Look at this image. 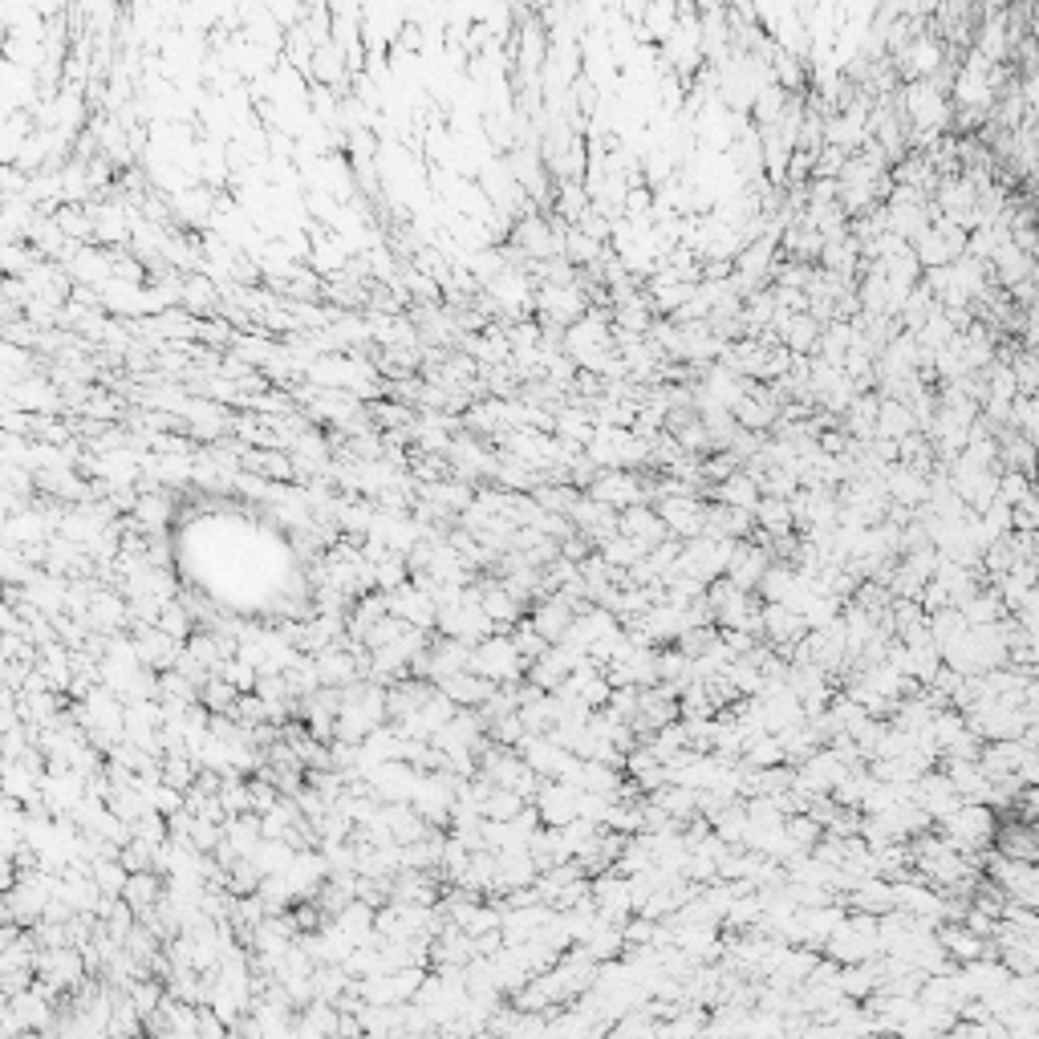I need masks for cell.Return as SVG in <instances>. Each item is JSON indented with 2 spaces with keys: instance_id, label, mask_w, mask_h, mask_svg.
Here are the masks:
<instances>
[{
  "instance_id": "7bdbcfd3",
  "label": "cell",
  "mask_w": 1039,
  "mask_h": 1039,
  "mask_svg": "<svg viewBox=\"0 0 1039 1039\" xmlns=\"http://www.w3.org/2000/svg\"><path fill=\"white\" fill-rule=\"evenodd\" d=\"M1012 370H1015V382H1019V394H1027V399H1039V358H1036V354L1015 358Z\"/></svg>"
},
{
  "instance_id": "4fadbf2b",
  "label": "cell",
  "mask_w": 1039,
  "mask_h": 1039,
  "mask_svg": "<svg viewBox=\"0 0 1039 1039\" xmlns=\"http://www.w3.org/2000/svg\"><path fill=\"white\" fill-rule=\"evenodd\" d=\"M131 638H134V646H138V662H143L147 670H155V674L175 670L179 653H183V641L167 638L159 626H134Z\"/></svg>"
},
{
  "instance_id": "277c9868",
  "label": "cell",
  "mask_w": 1039,
  "mask_h": 1039,
  "mask_svg": "<svg viewBox=\"0 0 1039 1039\" xmlns=\"http://www.w3.org/2000/svg\"><path fill=\"white\" fill-rule=\"evenodd\" d=\"M942 837L959 849V853L971 857L974 849H986L991 840L999 837V820L986 804H962L959 813L942 820Z\"/></svg>"
},
{
  "instance_id": "484cf974",
  "label": "cell",
  "mask_w": 1039,
  "mask_h": 1039,
  "mask_svg": "<svg viewBox=\"0 0 1039 1039\" xmlns=\"http://www.w3.org/2000/svg\"><path fill=\"white\" fill-rule=\"evenodd\" d=\"M918 414H914V406H906V402H893V399H881V414H878V439H890V443H902L909 439V435H918Z\"/></svg>"
},
{
  "instance_id": "2e32d148",
  "label": "cell",
  "mask_w": 1039,
  "mask_h": 1039,
  "mask_svg": "<svg viewBox=\"0 0 1039 1039\" xmlns=\"http://www.w3.org/2000/svg\"><path fill=\"white\" fill-rule=\"evenodd\" d=\"M447 699H451L459 711H483V706L492 703V694L500 691L495 682H488V679H480L476 670H463V674H447V679H439L435 682Z\"/></svg>"
},
{
  "instance_id": "ac0fdd59",
  "label": "cell",
  "mask_w": 1039,
  "mask_h": 1039,
  "mask_svg": "<svg viewBox=\"0 0 1039 1039\" xmlns=\"http://www.w3.org/2000/svg\"><path fill=\"white\" fill-rule=\"evenodd\" d=\"M772 565L775 560L768 548H756V545H747V540H739V545H735V557H731V569H727V581L747 589V593H756Z\"/></svg>"
},
{
  "instance_id": "7c38bea8",
  "label": "cell",
  "mask_w": 1039,
  "mask_h": 1039,
  "mask_svg": "<svg viewBox=\"0 0 1039 1039\" xmlns=\"http://www.w3.org/2000/svg\"><path fill=\"white\" fill-rule=\"evenodd\" d=\"M658 516L667 520V533L682 536V540H694V536L706 533V504L699 495H667L658 504Z\"/></svg>"
},
{
  "instance_id": "ab89813d",
  "label": "cell",
  "mask_w": 1039,
  "mask_h": 1039,
  "mask_svg": "<svg viewBox=\"0 0 1039 1039\" xmlns=\"http://www.w3.org/2000/svg\"><path fill=\"white\" fill-rule=\"evenodd\" d=\"M175 212L183 215V220H191V224H208V215H212V191L187 187V191L175 195Z\"/></svg>"
},
{
  "instance_id": "ee69618b",
  "label": "cell",
  "mask_w": 1039,
  "mask_h": 1039,
  "mask_svg": "<svg viewBox=\"0 0 1039 1039\" xmlns=\"http://www.w3.org/2000/svg\"><path fill=\"white\" fill-rule=\"evenodd\" d=\"M512 641H516L520 658H524V662H528V667H533L536 658H540V653L548 650V641L540 638V634H536V629L528 626V622H524V626H516V629H512Z\"/></svg>"
},
{
  "instance_id": "44dd1931",
  "label": "cell",
  "mask_w": 1039,
  "mask_h": 1039,
  "mask_svg": "<svg viewBox=\"0 0 1039 1039\" xmlns=\"http://www.w3.org/2000/svg\"><path fill=\"white\" fill-rule=\"evenodd\" d=\"M622 536L638 540L646 552L658 548L662 540H670L667 520L658 516V507H650V504H638V507H626V512H622Z\"/></svg>"
},
{
  "instance_id": "1f68e13d",
  "label": "cell",
  "mask_w": 1039,
  "mask_h": 1039,
  "mask_svg": "<svg viewBox=\"0 0 1039 1039\" xmlns=\"http://www.w3.org/2000/svg\"><path fill=\"white\" fill-rule=\"evenodd\" d=\"M820 260H825V272L849 280L857 272V260H865V256H861V244H857V236H845V241H828L825 253H820Z\"/></svg>"
},
{
  "instance_id": "8fae6325",
  "label": "cell",
  "mask_w": 1039,
  "mask_h": 1039,
  "mask_svg": "<svg viewBox=\"0 0 1039 1039\" xmlns=\"http://www.w3.org/2000/svg\"><path fill=\"white\" fill-rule=\"evenodd\" d=\"M959 979H962V991H967V999H971V1003H986V999H995L1003 986H1007L1012 971H1007V962H1003V959L986 954V959H974V962H967V967H959Z\"/></svg>"
},
{
  "instance_id": "d6986e66",
  "label": "cell",
  "mask_w": 1039,
  "mask_h": 1039,
  "mask_svg": "<svg viewBox=\"0 0 1039 1039\" xmlns=\"http://www.w3.org/2000/svg\"><path fill=\"white\" fill-rule=\"evenodd\" d=\"M885 488H890V500L897 507H918L930 500V480H926V471L906 467V463L885 467Z\"/></svg>"
},
{
  "instance_id": "3957f363",
  "label": "cell",
  "mask_w": 1039,
  "mask_h": 1039,
  "mask_svg": "<svg viewBox=\"0 0 1039 1039\" xmlns=\"http://www.w3.org/2000/svg\"><path fill=\"white\" fill-rule=\"evenodd\" d=\"M902 110H906L909 126L918 134H942L950 122V102L934 78L909 81L906 93H902Z\"/></svg>"
},
{
  "instance_id": "4316f807",
  "label": "cell",
  "mask_w": 1039,
  "mask_h": 1039,
  "mask_svg": "<svg viewBox=\"0 0 1039 1039\" xmlns=\"http://www.w3.org/2000/svg\"><path fill=\"white\" fill-rule=\"evenodd\" d=\"M820 334H825V325H820L813 313H796V317L787 321L780 346H784L792 358H808L813 349H820Z\"/></svg>"
},
{
  "instance_id": "e0dca14e",
  "label": "cell",
  "mask_w": 1039,
  "mask_h": 1039,
  "mask_svg": "<svg viewBox=\"0 0 1039 1039\" xmlns=\"http://www.w3.org/2000/svg\"><path fill=\"white\" fill-rule=\"evenodd\" d=\"M760 634L772 641V646L787 650V646H800V641L808 638V622H804L796 610H787V605H763Z\"/></svg>"
},
{
  "instance_id": "d4e9b609",
  "label": "cell",
  "mask_w": 1039,
  "mask_h": 1039,
  "mask_svg": "<svg viewBox=\"0 0 1039 1039\" xmlns=\"http://www.w3.org/2000/svg\"><path fill=\"white\" fill-rule=\"evenodd\" d=\"M163 897H167V881H163V873H131L126 890H122V902H126L138 918H147Z\"/></svg>"
},
{
  "instance_id": "9c48e42d",
  "label": "cell",
  "mask_w": 1039,
  "mask_h": 1039,
  "mask_svg": "<svg viewBox=\"0 0 1039 1039\" xmlns=\"http://www.w3.org/2000/svg\"><path fill=\"white\" fill-rule=\"evenodd\" d=\"M914 804H918L921 813L930 816V820H947V816H954L967 804V800L959 796V787H954V780H950L947 772H926L914 784Z\"/></svg>"
},
{
  "instance_id": "30bf717a",
  "label": "cell",
  "mask_w": 1039,
  "mask_h": 1039,
  "mask_svg": "<svg viewBox=\"0 0 1039 1039\" xmlns=\"http://www.w3.org/2000/svg\"><path fill=\"white\" fill-rule=\"evenodd\" d=\"M387 597H390V617L406 622L411 629H435V626H439V605H435V597H431V593L418 585V581L394 589V593H387Z\"/></svg>"
},
{
  "instance_id": "cb8c5ba5",
  "label": "cell",
  "mask_w": 1039,
  "mask_h": 1039,
  "mask_svg": "<svg viewBox=\"0 0 1039 1039\" xmlns=\"http://www.w3.org/2000/svg\"><path fill=\"white\" fill-rule=\"evenodd\" d=\"M131 520L138 524V533L163 536V533H167V520H171V495L159 492V488L138 492V504H134Z\"/></svg>"
},
{
  "instance_id": "603a6c76",
  "label": "cell",
  "mask_w": 1039,
  "mask_h": 1039,
  "mask_svg": "<svg viewBox=\"0 0 1039 1039\" xmlns=\"http://www.w3.org/2000/svg\"><path fill=\"white\" fill-rule=\"evenodd\" d=\"M991 265H995V280L1007 289H1024L1027 280H1036V256H1027L1015 241H1003Z\"/></svg>"
},
{
  "instance_id": "f6af8a7d",
  "label": "cell",
  "mask_w": 1039,
  "mask_h": 1039,
  "mask_svg": "<svg viewBox=\"0 0 1039 1039\" xmlns=\"http://www.w3.org/2000/svg\"><path fill=\"white\" fill-rule=\"evenodd\" d=\"M212 301H215V293H212V280H208V277L183 280V305L187 309H195V313H200V309H208Z\"/></svg>"
},
{
  "instance_id": "4dcf8cb0",
  "label": "cell",
  "mask_w": 1039,
  "mask_h": 1039,
  "mask_svg": "<svg viewBox=\"0 0 1039 1039\" xmlns=\"http://www.w3.org/2000/svg\"><path fill=\"white\" fill-rule=\"evenodd\" d=\"M653 804L662 808V813L670 816V820H679L682 828H686V820H691L694 813H699V792H691V787H679V784H667L662 792H653Z\"/></svg>"
},
{
  "instance_id": "8d00e7d4",
  "label": "cell",
  "mask_w": 1039,
  "mask_h": 1039,
  "mask_svg": "<svg viewBox=\"0 0 1039 1039\" xmlns=\"http://www.w3.org/2000/svg\"><path fill=\"white\" fill-rule=\"evenodd\" d=\"M293 857H297V849L293 845H284V840H265L260 849H256V869L265 873V878H280L284 869L293 865Z\"/></svg>"
},
{
  "instance_id": "6da1fadb",
  "label": "cell",
  "mask_w": 1039,
  "mask_h": 1039,
  "mask_svg": "<svg viewBox=\"0 0 1039 1039\" xmlns=\"http://www.w3.org/2000/svg\"><path fill=\"white\" fill-rule=\"evenodd\" d=\"M825 954L837 967H861V962H873L881 959L885 950H881V926L873 914H849L845 918V926H840L833 938H828Z\"/></svg>"
},
{
  "instance_id": "f546056e",
  "label": "cell",
  "mask_w": 1039,
  "mask_h": 1039,
  "mask_svg": "<svg viewBox=\"0 0 1039 1039\" xmlns=\"http://www.w3.org/2000/svg\"><path fill=\"white\" fill-rule=\"evenodd\" d=\"M756 524L772 540H784L796 528V516H792V500H775V495H763L760 507H756Z\"/></svg>"
},
{
  "instance_id": "5bb4252c",
  "label": "cell",
  "mask_w": 1039,
  "mask_h": 1039,
  "mask_svg": "<svg viewBox=\"0 0 1039 1039\" xmlns=\"http://www.w3.org/2000/svg\"><path fill=\"white\" fill-rule=\"evenodd\" d=\"M480 605L492 617L495 634H512L524 617V597H516L504 581H480Z\"/></svg>"
},
{
  "instance_id": "7a4b0ae2",
  "label": "cell",
  "mask_w": 1039,
  "mask_h": 1039,
  "mask_svg": "<svg viewBox=\"0 0 1039 1039\" xmlns=\"http://www.w3.org/2000/svg\"><path fill=\"white\" fill-rule=\"evenodd\" d=\"M471 670L495 686H516L520 679H528V662L520 658L516 641L507 634H492L488 641H480L471 650Z\"/></svg>"
},
{
  "instance_id": "5b68a950",
  "label": "cell",
  "mask_w": 1039,
  "mask_h": 1039,
  "mask_svg": "<svg viewBox=\"0 0 1039 1039\" xmlns=\"http://www.w3.org/2000/svg\"><path fill=\"white\" fill-rule=\"evenodd\" d=\"M37 974L45 986H54L57 995H74L78 986L90 983V962L81 954V947H62V950H41Z\"/></svg>"
},
{
  "instance_id": "d590c367",
  "label": "cell",
  "mask_w": 1039,
  "mask_h": 1039,
  "mask_svg": "<svg viewBox=\"0 0 1039 1039\" xmlns=\"http://www.w3.org/2000/svg\"><path fill=\"white\" fill-rule=\"evenodd\" d=\"M520 813H528V800L512 792V787H492L483 800V816L488 820H516Z\"/></svg>"
},
{
  "instance_id": "b9f144b4",
  "label": "cell",
  "mask_w": 1039,
  "mask_h": 1039,
  "mask_svg": "<svg viewBox=\"0 0 1039 1039\" xmlns=\"http://www.w3.org/2000/svg\"><path fill=\"white\" fill-rule=\"evenodd\" d=\"M1031 492H1036V488H1031V476H1024V471H1003V476H999V500H1003V504L1019 507Z\"/></svg>"
},
{
  "instance_id": "ba28073f",
  "label": "cell",
  "mask_w": 1039,
  "mask_h": 1039,
  "mask_svg": "<svg viewBox=\"0 0 1039 1039\" xmlns=\"http://www.w3.org/2000/svg\"><path fill=\"white\" fill-rule=\"evenodd\" d=\"M577 613H581V605H577L573 597H565V593H545L540 605L533 610V617H528V626H533L548 646H560L565 634L573 629Z\"/></svg>"
},
{
  "instance_id": "7402d4cb",
  "label": "cell",
  "mask_w": 1039,
  "mask_h": 1039,
  "mask_svg": "<svg viewBox=\"0 0 1039 1039\" xmlns=\"http://www.w3.org/2000/svg\"><path fill=\"white\" fill-rule=\"evenodd\" d=\"M845 906L853 909V914H873V918H885V914H893V881L861 878L853 890L845 893Z\"/></svg>"
},
{
  "instance_id": "d6a6232c",
  "label": "cell",
  "mask_w": 1039,
  "mask_h": 1039,
  "mask_svg": "<svg viewBox=\"0 0 1039 1039\" xmlns=\"http://www.w3.org/2000/svg\"><path fill=\"white\" fill-rule=\"evenodd\" d=\"M349 74V57L346 49L337 45V41H329V45H321L317 54H313V78H317V86H337V81Z\"/></svg>"
},
{
  "instance_id": "8992f818",
  "label": "cell",
  "mask_w": 1039,
  "mask_h": 1039,
  "mask_svg": "<svg viewBox=\"0 0 1039 1039\" xmlns=\"http://www.w3.org/2000/svg\"><path fill=\"white\" fill-rule=\"evenodd\" d=\"M533 808L540 813L545 828H569L573 820H581V787L569 780H540Z\"/></svg>"
},
{
  "instance_id": "f1b7e54d",
  "label": "cell",
  "mask_w": 1039,
  "mask_h": 1039,
  "mask_svg": "<svg viewBox=\"0 0 1039 1039\" xmlns=\"http://www.w3.org/2000/svg\"><path fill=\"white\" fill-rule=\"evenodd\" d=\"M540 869H536L533 853H500V890L516 893V890H533Z\"/></svg>"
},
{
  "instance_id": "74e56055",
  "label": "cell",
  "mask_w": 1039,
  "mask_h": 1039,
  "mask_svg": "<svg viewBox=\"0 0 1039 1039\" xmlns=\"http://www.w3.org/2000/svg\"><path fill=\"white\" fill-rule=\"evenodd\" d=\"M159 629L167 634V638H175V641H191L195 638V617L183 610V601H167L163 605V617H159Z\"/></svg>"
},
{
  "instance_id": "52a82bcc",
  "label": "cell",
  "mask_w": 1039,
  "mask_h": 1039,
  "mask_svg": "<svg viewBox=\"0 0 1039 1039\" xmlns=\"http://www.w3.org/2000/svg\"><path fill=\"white\" fill-rule=\"evenodd\" d=\"M589 897H593V906H597V914L605 921L626 926V921L634 918V890H629L626 873H617V869L597 873V878L589 881Z\"/></svg>"
},
{
  "instance_id": "e575fe53",
  "label": "cell",
  "mask_w": 1039,
  "mask_h": 1039,
  "mask_svg": "<svg viewBox=\"0 0 1039 1039\" xmlns=\"http://www.w3.org/2000/svg\"><path fill=\"white\" fill-rule=\"evenodd\" d=\"M9 402H21L29 414L33 411H54L57 406V390L45 382V378H29V382H21V387H13L9 390Z\"/></svg>"
},
{
  "instance_id": "60d3db41",
  "label": "cell",
  "mask_w": 1039,
  "mask_h": 1039,
  "mask_svg": "<svg viewBox=\"0 0 1039 1039\" xmlns=\"http://www.w3.org/2000/svg\"><path fill=\"white\" fill-rule=\"evenodd\" d=\"M1012 423L1015 431L1024 435L1027 443H1036L1039 447V399H1027V394H1019L1012 406Z\"/></svg>"
},
{
  "instance_id": "83f0119b",
  "label": "cell",
  "mask_w": 1039,
  "mask_h": 1039,
  "mask_svg": "<svg viewBox=\"0 0 1039 1039\" xmlns=\"http://www.w3.org/2000/svg\"><path fill=\"white\" fill-rule=\"evenodd\" d=\"M715 500L727 507H744V512H756L763 500L760 492V480L756 476H747V471H735V476H727L723 483H715Z\"/></svg>"
},
{
  "instance_id": "9a60e30c",
  "label": "cell",
  "mask_w": 1039,
  "mask_h": 1039,
  "mask_svg": "<svg viewBox=\"0 0 1039 1039\" xmlns=\"http://www.w3.org/2000/svg\"><path fill=\"white\" fill-rule=\"evenodd\" d=\"M589 495H593L597 504L613 507V512L646 504V492H641V483L634 480L629 471H601L597 480H593V488H589Z\"/></svg>"
},
{
  "instance_id": "bcb514c9",
  "label": "cell",
  "mask_w": 1039,
  "mask_h": 1039,
  "mask_svg": "<svg viewBox=\"0 0 1039 1039\" xmlns=\"http://www.w3.org/2000/svg\"><path fill=\"white\" fill-rule=\"evenodd\" d=\"M1027 804H1031V813H1039V787H1031V796H1027Z\"/></svg>"
},
{
  "instance_id": "7dc6e473",
  "label": "cell",
  "mask_w": 1039,
  "mask_h": 1039,
  "mask_svg": "<svg viewBox=\"0 0 1039 1039\" xmlns=\"http://www.w3.org/2000/svg\"><path fill=\"white\" fill-rule=\"evenodd\" d=\"M1036 358H1039V354H1036Z\"/></svg>"
},
{
  "instance_id": "836d02e7",
  "label": "cell",
  "mask_w": 1039,
  "mask_h": 1039,
  "mask_svg": "<svg viewBox=\"0 0 1039 1039\" xmlns=\"http://www.w3.org/2000/svg\"><path fill=\"white\" fill-rule=\"evenodd\" d=\"M787 756H784V739L780 735H756L751 744H747L744 751V763L747 768H756V772H768V768H780Z\"/></svg>"
},
{
  "instance_id": "ffe728a7",
  "label": "cell",
  "mask_w": 1039,
  "mask_h": 1039,
  "mask_svg": "<svg viewBox=\"0 0 1039 1039\" xmlns=\"http://www.w3.org/2000/svg\"><path fill=\"white\" fill-rule=\"evenodd\" d=\"M938 942L947 947V954H950V962H959V967H967V962H974V959H986V954H995V950L986 947L983 938L967 926V921H942L938 926ZM999 959V954H995Z\"/></svg>"
},
{
  "instance_id": "f35d334b",
  "label": "cell",
  "mask_w": 1039,
  "mask_h": 1039,
  "mask_svg": "<svg viewBox=\"0 0 1039 1039\" xmlns=\"http://www.w3.org/2000/svg\"><path fill=\"white\" fill-rule=\"evenodd\" d=\"M200 703L212 711V715H236V703H241V691L232 686L227 679H220L215 674L208 686H203V694H200Z\"/></svg>"
}]
</instances>
